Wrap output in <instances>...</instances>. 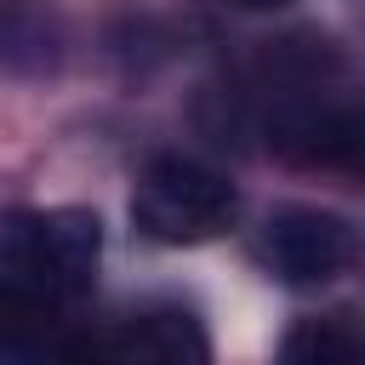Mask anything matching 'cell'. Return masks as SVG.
<instances>
[{
  "label": "cell",
  "mask_w": 365,
  "mask_h": 365,
  "mask_svg": "<svg viewBox=\"0 0 365 365\" xmlns=\"http://www.w3.org/2000/svg\"><path fill=\"white\" fill-rule=\"evenodd\" d=\"M108 359L114 365H211V336L188 308L160 302V308H143L125 319Z\"/></svg>",
  "instance_id": "4"
},
{
  "label": "cell",
  "mask_w": 365,
  "mask_h": 365,
  "mask_svg": "<svg viewBox=\"0 0 365 365\" xmlns=\"http://www.w3.org/2000/svg\"><path fill=\"white\" fill-rule=\"evenodd\" d=\"M240 211V194L222 171L188 154H160L143 165L131 194V222L154 245H200L217 240Z\"/></svg>",
  "instance_id": "2"
},
{
  "label": "cell",
  "mask_w": 365,
  "mask_h": 365,
  "mask_svg": "<svg viewBox=\"0 0 365 365\" xmlns=\"http://www.w3.org/2000/svg\"><path fill=\"white\" fill-rule=\"evenodd\" d=\"M279 365H365V354L342 319H302V325H291Z\"/></svg>",
  "instance_id": "7"
},
{
  "label": "cell",
  "mask_w": 365,
  "mask_h": 365,
  "mask_svg": "<svg viewBox=\"0 0 365 365\" xmlns=\"http://www.w3.org/2000/svg\"><path fill=\"white\" fill-rule=\"evenodd\" d=\"M46 365H114V359H108V348H97V342H68V348H57Z\"/></svg>",
  "instance_id": "8"
},
{
  "label": "cell",
  "mask_w": 365,
  "mask_h": 365,
  "mask_svg": "<svg viewBox=\"0 0 365 365\" xmlns=\"http://www.w3.org/2000/svg\"><path fill=\"white\" fill-rule=\"evenodd\" d=\"M268 131H274V148L302 165H348L359 148V120L354 108H336V103H291L274 114Z\"/></svg>",
  "instance_id": "5"
},
{
  "label": "cell",
  "mask_w": 365,
  "mask_h": 365,
  "mask_svg": "<svg viewBox=\"0 0 365 365\" xmlns=\"http://www.w3.org/2000/svg\"><path fill=\"white\" fill-rule=\"evenodd\" d=\"M97 262H103V222L80 205L29 211L0 228V285L46 308L91 291Z\"/></svg>",
  "instance_id": "1"
},
{
  "label": "cell",
  "mask_w": 365,
  "mask_h": 365,
  "mask_svg": "<svg viewBox=\"0 0 365 365\" xmlns=\"http://www.w3.org/2000/svg\"><path fill=\"white\" fill-rule=\"evenodd\" d=\"M257 257L285 285H331L354 262V228L319 205H279L262 222Z\"/></svg>",
  "instance_id": "3"
},
{
  "label": "cell",
  "mask_w": 365,
  "mask_h": 365,
  "mask_svg": "<svg viewBox=\"0 0 365 365\" xmlns=\"http://www.w3.org/2000/svg\"><path fill=\"white\" fill-rule=\"evenodd\" d=\"M63 57V29L46 0H0V68L46 74Z\"/></svg>",
  "instance_id": "6"
},
{
  "label": "cell",
  "mask_w": 365,
  "mask_h": 365,
  "mask_svg": "<svg viewBox=\"0 0 365 365\" xmlns=\"http://www.w3.org/2000/svg\"><path fill=\"white\" fill-rule=\"evenodd\" d=\"M228 6H240V11H279V6H291V0H228Z\"/></svg>",
  "instance_id": "9"
}]
</instances>
